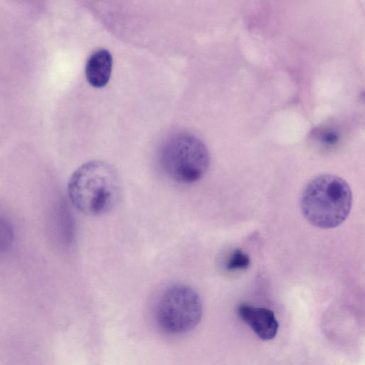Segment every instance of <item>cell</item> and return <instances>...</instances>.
Masks as SVG:
<instances>
[{
    "instance_id": "6da1fadb",
    "label": "cell",
    "mask_w": 365,
    "mask_h": 365,
    "mask_svg": "<svg viewBox=\"0 0 365 365\" xmlns=\"http://www.w3.org/2000/svg\"><path fill=\"white\" fill-rule=\"evenodd\" d=\"M69 201L91 216L109 213L119 203L122 183L116 170L102 160L82 164L71 175L67 185Z\"/></svg>"
},
{
    "instance_id": "7a4b0ae2",
    "label": "cell",
    "mask_w": 365,
    "mask_h": 365,
    "mask_svg": "<svg viewBox=\"0 0 365 365\" xmlns=\"http://www.w3.org/2000/svg\"><path fill=\"white\" fill-rule=\"evenodd\" d=\"M352 205L349 184L332 174H322L310 180L304 187L299 207L304 217L312 225L331 229L348 217Z\"/></svg>"
},
{
    "instance_id": "3957f363",
    "label": "cell",
    "mask_w": 365,
    "mask_h": 365,
    "mask_svg": "<svg viewBox=\"0 0 365 365\" xmlns=\"http://www.w3.org/2000/svg\"><path fill=\"white\" fill-rule=\"evenodd\" d=\"M159 164L172 180L184 185L193 184L207 173L210 154L205 144L190 133L169 137L159 151Z\"/></svg>"
},
{
    "instance_id": "277c9868",
    "label": "cell",
    "mask_w": 365,
    "mask_h": 365,
    "mask_svg": "<svg viewBox=\"0 0 365 365\" xmlns=\"http://www.w3.org/2000/svg\"><path fill=\"white\" fill-rule=\"evenodd\" d=\"M202 316V304L198 293L182 284L164 290L157 304L155 317L158 326L171 334H182L194 329Z\"/></svg>"
},
{
    "instance_id": "5b68a950",
    "label": "cell",
    "mask_w": 365,
    "mask_h": 365,
    "mask_svg": "<svg viewBox=\"0 0 365 365\" xmlns=\"http://www.w3.org/2000/svg\"><path fill=\"white\" fill-rule=\"evenodd\" d=\"M237 313L260 339L269 341L276 336L279 323L271 309L242 304L238 306Z\"/></svg>"
},
{
    "instance_id": "8992f818",
    "label": "cell",
    "mask_w": 365,
    "mask_h": 365,
    "mask_svg": "<svg viewBox=\"0 0 365 365\" xmlns=\"http://www.w3.org/2000/svg\"><path fill=\"white\" fill-rule=\"evenodd\" d=\"M113 58L106 49H99L93 53L86 65V77L91 86L103 88L107 85L110 78Z\"/></svg>"
},
{
    "instance_id": "52a82bcc",
    "label": "cell",
    "mask_w": 365,
    "mask_h": 365,
    "mask_svg": "<svg viewBox=\"0 0 365 365\" xmlns=\"http://www.w3.org/2000/svg\"><path fill=\"white\" fill-rule=\"evenodd\" d=\"M68 208L65 202L60 201L54 212L56 231L66 245L72 242L74 235L73 220Z\"/></svg>"
},
{
    "instance_id": "ba28073f",
    "label": "cell",
    "mask_w": 365,
    "mask_h": 365,
    "mask_svg": "<svg viewBox=\"0 0 365 365\" xmlns=\"http://www.w3.org/2000/svg\"><path fill=\"white\" fill-rule=\"evenodd\" d=\"M14 238V229L11 221L0 214V253L11 248Z\"/></svg>"
},
{
    "instance_id": "9c48e42d",
    "label": "cell",
    "mask_w": 365,
    "mask_h": 365,
    "mask_svg": "<svg viewBox=\"0 0 365 365\" xmlns=\"http://www.w3.org/2000/svg\"><path fill=\"white\" fill-rule=\"evenodd\" d=\"M250 264L249 255L240 249L235 250L230 255L226 267L228 270L245 269Z\"/></svg>"
},
{
    "instance_id": "30bf717a",
    "label": "cell",
    "mask_w": 365,
    "mask_h": 365,
    "mask_svg": "<svg viewBox=\"0 0 365 365\" xmlns=\"http://www.w3.org/2000/svg\"><path fill=\"white\" fill-rule=\"evenodd\" d=\"M322 143L327 145H334L338 140V135L334 132L328 131L324 133L322 136Z\"/></svg>"
}]
</instances>
